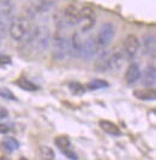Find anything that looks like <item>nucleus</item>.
Masks as SVG:
<instances>
[{"label":"nucleus","mask_w":156,"mask_h":160,"mask_svg":"<svg viewBox=\"0 0 156 160\" xmlns=\"http://www.w3.org/2000/svg\"><path fill=\"white\" fill-rule=\"evenodd\" d=\"M52 41L51 32L46 25H36L27 34V42L36 51H46Z\"/></svg>","instance_id":"obj_1"},{"label":"nucleus","mask_w":156,"mask_h":160,"mask_svg":"<svg viewBox=\"0 0 156 160\" xmlns=\"http://www.w3.org/2000/svg\"><path fill=\"white\" fill-rule=\"evenodd\" d=\"M53 41V57L56 60H65L70 57V43L66 35L60 30H56L52 38Z\"/></svg>","instance_id":"obj_2"},{"label":"nucleus","mask_w":156,"mask_h":160,"mask_svg":"<svg viewBox=\"0 0 156 160\" xmlns=\"http://www.w3.org/2000/svg\"><path fill=\"white\" fill-rule=\"evenodd\" d=\"M30 30L29 22L24 17H15L8 27V34L15 41L23 40Z\"/></svg>","instance_id":"obj_3"},{"label":"nucleus","mask_w":156,"mask_h":160,"mask_svg":"<svg viewBox=\"0 0 156 160\" xmlns=\"http://www.w3.org/2000/svg\"><path fill=\"white\" fill-rule=\"evenodd\" d=\"M114 35H115L114 24L110 23V22H106V23H103L101 25V28L97 32L95 40H96V43L99 45V47L103 49L112 42V40L114 39Z\"/></svg>","instance_id":"obj_4"},{"label":"nucleus","mask_w":156,"mask_h":160,"mask_svg":"<svg viewBox=\"0 0 156 160\" xmlns=\"http://www.w3.org/2000/svg\"><path fill=\"white\" fill-rule=\"evenodd\" d=\"M96 23V15L95 10L90 6H83L79 8V24L82 32H90Z\"/></svg>","instance_id":"obj_5"},{"label":"nucleus","mask_w":156,"mask_h":160,"mask_svg":"<svg viewBox=\"0 0 156 160\" xmlns=\"http://www.w3.org/2000/svg\"><path fill=\"white\" fill-rule=\"evenodd\" d=\"M123 48H124V54L127 59H132L136 57V54L139 52L140 41L137 35L130 34L124 39L123 42Z\"/></svg>","instance_id":"obj_6"},{"label":"nucleus","mask_w":156,"mask_h":160,"mask_svg":"<svg viewBox=\"0 0 156 160\" xmlns=\"http://www.w3.org/2000/svg\"><path fill=\"white\" fill-rule=\"evenodd\" d=\"M101 52L102 48L99 47L95 38H88L85 41H83V46H82V51H80V57L83 59L89 60L91 58L97 57Z\"/></svg>","instance_id":"obj_7"},{"label":"nucleus","mask_w":156,"mask_h":160,"mask_svg":"<svg viewBox=\"0 0 156 160\" xmlns=\"http://www.w3.org/2000/svg\"><path fill=\"white\" fill-rule=\"evenodd\" d=\"M62 13L67 27L79 24V8L75 4H69L67 6H65V8H62Z\"/></svg>","instance_id":"obj_8"},{"label":"nucleus","mask_w":156,"mask_h":160,"mask_svg":"<svg viewBox=\"0 0 156 160\" xmlns=\"http://www.w3.org/2000/svg\"><path fill=\"white\" fill-rule=\"evenodd\" d=\"M70 43V56L73 57H80V51H82V46H83V38L80 32H73L71 35V39L69 40Z\"/></svg>","instance_id":"obj_9"},{"label":"nucleus","mask_w":156,"mask_h":160,"mask_svg":"<svg viewBox=\"0 0 156 160\" xmlns=\"http://www.w3.org/2000/svg\"><path fill=\"white\" fill-rule=\"evenodd\" d=\"M140 77H142V73H140L139 66H138V64H134V63L130 65V66L127 68L126 72H125V81H126V83H129V84L136 83Z\"/></svg>","instance_id":"obj_10"},{"label":"nucleus","mask_w":156,"mask_h":160,"mask_svg":"<svg viewBox=\"0 0 156 160\" xmlns=\"http://www.w3.org/2000/svg\"><path fill=\"white\" fill-rule=\"evenodd\" d=\"M124 60H125L124 53H121V52H119V51L112 53V54H109V57H108L109 70H114V71L119 70V69L124 65Z\"/></svg>","instance_id":"obj_11"},{"label":"nucleus","mask_w":156,"mask_h":160,"mask_svg":"<svg viewBox=\"0 0 156 160\" xmlns=\"http://www.w3.org/2000/svg\"><path fill=\"white\" fill-rule=\"evenodd\" d=\"M56 1L58 0H39L34 6H35L37 15H45L55 8Z\"/></svg>","instance_id":"obj_12"},{"label":"nucleus","mask_w":156,"mask_h":160,"mask_svg":"<svg viewBox=\"0 0 156 160\" xmlns=\"http://www.w3.org/2000/svg\"><path fill=\"white\" fill-rule=\"evenodd\" d=\"M156 40L154 34H147L143 38V52L148 56H153L155 53Z\"/></svg>","instance_id":"obj_13"},{"label":"nucleus","mask_w":156,"mask_h":160,"mask_svg":"<svg viewBox=\"0 0 156 160\" xmlns=\"http://www.w3.org/2000/svg\"><path fill=\"white\" fill-rule=\"evenodd\" d=\"M155 81H156V70L155 66L150 65L145 69V72H144V76H143V83L144 86L147 87H154L155 86Z\"/></svg>","instance_id":"obj_14"},{"label":"nucleus","mask_w":156,"mask_h":160,"mask_svg":"<svg viewBox=\"0 0 156 160\" xmlns=\"http://www.w3.org/2000/svg\"><path fill=\"white\" fill-rule=\"evenodd\" d=\"M108 57L109 54L106 53H100L97 56V60L95 63V70L99 72H106L109 70V64H108Z\"/></svg>","instance_id":"obj_15"},{"label":"nucleus","mask_w":156,"mask_h":160,"mask_svg":"<svg viewBox=\"0 0 156 160\" xmlns=\"http://www.w3.org/2000/svg\"><path fill=\"white\" fill-rule=\"evenodd\" d=\"M133 95L136 96L137 99L140 100H155L156 94L154 89L145 88V89H137L133 92Z\"/></svg>","instance_id":"obj_16"},{"label":"nucleus","mask_w":156,"mask_h":160,"mask_svg":"<svg viewBox=\"0 0 156 160\" xmlns=\"http://www.w3.org/2000/svg\"><path fill=\"white\" fill-rule=\"evenodd\" d=\"M53 22H54V25L56 28V30H60L62 32L67 25H66V22H65V17H64V13H62V8L60 10H56L53 15Z\"/></svg>","instance_id":"obj_17"},{"label":"nucleus","mask_w":156,"mask_h":160,"mask_svg":"<svg viewBox=\"0 0 156 160\" xmlns=\"http://www.w3.org/2000/svg\"><path fill=\"white\" fill-rule=\"evenodd\" d=\"M100 127L102 128L103 131H106L107 134H110V135H114V136H119L120 135V130L117 125L109 120H101L100 122Z\"/></svg>","instance_id":"obj_18"},{"label":"nucleus","mask_w":156,"mask_h":160,"mask_svg":"<svg viewBox=\"0 0 156 160\" xmlns=\"http://www.w3.org/2000/svg\"><path fill=\"white\" fill-rule=\"evenodd\" d=\"M2 147L5 148V149H7L8 152H13L16 149H18V147H19V144H18V141L15 140V138H12V137H6L2 142Z\"/></svg>","instance_id":"obj_19"},{"label":"nucleus","mask_w":156,"mask_h":160,"mask_svg":"<svg viewBox=\"0 0 156 160\" xmlns=\"http://www.w3.org/2000/svg\"><path fill=\"white\" fill-rule=\"evenodd\" d=\"M40 155H41L42 159L45 160H53L54 159L55 153L51 147H48V146H41L40 147Z\"/></svg>","instance_id":"obj_20"},{"label":"nucleus","mask_w":156,"mask_h":160,"mask_svg":"<svg viewBox=\"0 0 156 160\" xmlns=\"http://www.w3.org/2000/svg\"><path fill=\"white\" fill-rule=\"evenodd\" d=\"M55 144H56V147L58 148H60L61 151H65V149H69L70 148V140H69V137L67 136H58L55 138Z\"/></svg>","instance_id":"obj_21"},{"label":"nucleus","mask_w":156,"mask_h":160,"mask_svg":"<svg viewBox=\"0 0 156 160\" xmlns=\"http://www.w3.org/2000/svg\"><path fill=\"white\" fill-rule=\"evenodd\" d=\"M17 84L21 87L22 89H25V90H36L37 89V86L36 84H34V83H31L30 81H28L25 77H21L19 80L17 81Z\"/></svg>","instance_id":"obj_22"},{"label":"nucleus","mask_w":156,"mask_h":160,"mask_svg":"<svg viewBox=\"0 0 156 160\" xmlns=\"http://www.w3.org/2000/svg\"><path fill=\"white\" fill-rule=\"evenodd\" d=\"M109 84L108 82L106 81H102V80H94L91 82H89L86 84V87L91 90H95V89H101V88H107Z\"/></svg>","instance_id":"obj_23"},{"label":"nucleus","mask_w":156,"mask_h":160,"mask_svg":"<svg viewBox=\"0 0 156 160\" xmlns=\"http://www.w3.org/2000/svg\"><path fill=\"white\" fill-rule=\"evenodd\" d=\"M0 18L4 19V21L13 19V18H15V11H13V8L10 5V6H6L5 8H2V10L0 11Z\"/></svg>","instance_id":"obj_24"},{"label":"nucleus","mask_w":156,"mask_h":160,"mask_svg":"<svg viewBox=\"0 0 156 160\" xmlns=\"http://www.w3.org/2000/svg\"><path fill=\"white\" fill-rule=\"evenodd\" d=\"M0 96L4 99H7V100H16L15 94L6 87H0Z\"/></svg>","instance_id":"obj_25"},{"label":"nucleus","mask_w":156,"mask_h":160,"mask_svg":"<svg viewBox=\"0 0 156 160\" xmlns=\"http://www.w3.org/2000/svg\"><path fill=\"white\" fill-rule=\"evenodd\" d=\"M70 89L73 94H82V93H84V88H83V86H82V84H79V83H71Z\"/></svg>","instance_id":"obj_26"},{"label":"nucleus","mask_w":156,"mask_h":160,"mask_svg":"<svg viewBox=\"0 0 156 160\" xmlns=\"http://www.w3.org/2000/svg\"><path fill=\"white\" fill-rule=\"evenodd\" d=\"M62 152L65 153V155L69 158V159L71 160H77L78 157L75 154V152H72V151H70V149H65V151H62Z\"/></svg>","instance_id":"obj_27"},{"label":"nucleus","mask_w":156,"mask_h":160,"mask_svg":"<svg viewBox=\"0 0 156 160\" xmlns=\"http://www.w3.org/2000/svg\"><path fill=\"white\" fill-rule=\"evenodd\" d=\"M6 64H11V59L10 57L6 56H0V66H4Z\"/></svg>","instance_id":"obj_28"},{"label":"nucleus","mask_w":156,"mask_h":160,"mask_svg":"<svg viewBox=\"0 0 156 160\" xmlns=\"http://www.w3.org/2000/svg\"><path fill=\"white\" fill-rule=\"evenodd\" d=\"M8 130H10V128L6 124H0V134H6V132H8Z\"/></svg>","instance_id":"obj_29"},{"label":"nucleus","mask_w":156,"mask_h":160,"mask_svg":"<svg viewBox=\"0 0 156 160\" xmlns=\"http://www.w3.org/2000/svg\"><path fill=\"white\" fill-rule=\"evenodd\" d=\"M6 117H7V111H6V108H0V119L6 118Z\"/></svg>","instance_id":"obj_30"},{"label":"nucleus","mask_w":156,"mask_h":160,"mask_svg":"<svg viewBox=\"0 0 156 160\" xmlns=\"http://www.w3.org/2000/svg\"><path fill=\"white\" fill-rule=\"evenodd\" d=\"M0 160H11L10 158H7V157H1V159Z\"/></svg>","instance_id":"obj_31"},{"label":"nucleus","mask_w":156,"mask_h":160,"mask_svg":"<svg viewBox=\"0 0 156 160\" xmlns=\"http://www.w3.org/2000/svg\"><path fill=\"white\" fill-rule=\"evenodd\" d=\"M19 160H28V159H25V158H21Z\"/></svg>","instance_id":"obj_32"}]
</instances>
